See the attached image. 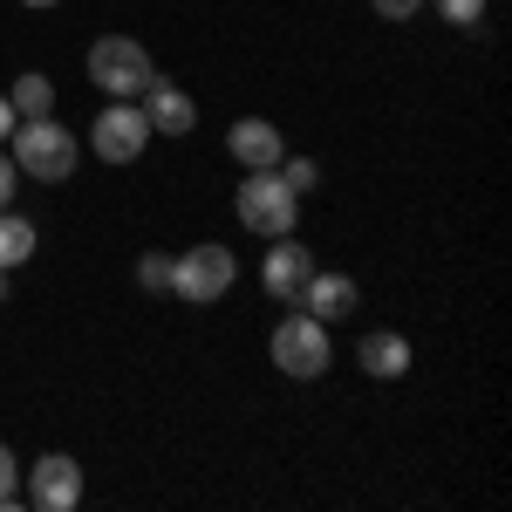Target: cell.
Listing matches in <instances>:
<instances>
[{"label":"cell","mask_w":512,"mask_h":512,"mask_svg":"<svg viewBox=\"0 0 512 512\" xmlns=\"http://www.w3.org/2000/svg\"><path fill=\"white\" fill-rule=\"evenodd\" d=\"M7 144H14V151H7L14 171H21V178H35V185H62V178H76V164H82L76 130H62L55 117H21Z\"/></svg>","instance_id":"6da1fadb"},{"label":"cell","mask_w":512,"mask_h":512,"mask_svg":"<svg viewBox=\"0 0 512 512\" xmlns=\"http://www.w3.org/2000/svg\"><path fill=\"white\" fill-rule=\"evenodd\" d=\"M89 82H96L110 103H144V89L158 82L151 48L137 35H96L89 41Z\"/></svg>","instance_id":"7a4b0ae2"},{"label":"cell","mask_w":512,"mask_h":512,"mask_svg":"<svg viewBox=\"0 0 512 512\" xmlns=\"http://www.w3.org/2000/svg\"><path fill=\"white\" fill-rule=\"evenodd\" d=\"M233 212H239V226L260 239H287L301 226V198L280 185V171H246L233 192Z\"/></svg>","instance_id":"3957f363"},{"label":"cell","mask_w":512,"mask_h":512,"mask_svg":"<svg viewBox=\"0 0 512 512\" xmlns=\"http://www.w3.org/2000/svg\"><path fill=\"white\" fill-rule=\"evenodd\" d=\"M274 369L280 376H294V383H315L321 369L335 362V342H328V321H315L308 308H287V321L274 328Z\"/></svg>","instance_id":"277c9868"},{"label":"cell","mask_w":512,"mask_h":512,"mask_svg":"<svg viewBox=\"0 0 512 512\" xmlns=\"http://www.w3.org/2000/svg\"><path fill=\"white\" fill-rule=\"evenodd\" d=\"M233 280H239V260H233V246H212V239H198L192 253H171V294L178 301H226L233 294Z\"/></svg>","instance_id":"5b68a950"},{"label":"cell","mask_w":512,"mask_h":512,"mask_svg":"<svg viewBox=\"0 0 512 512\" xmlns=\"http://www.w3.org/2000/svg\"><path fill=\"white\" fill-rule=\"evenodd\" d=\"M144 144H151V117H144V103H110L103 117L89 123V151L103 164H137L144 158Z\"/></svg>","instance_id":"8992f818"},{"label":"cell","mask_w":512,"mask_h":512,"mask_svg":"<svg viewBox=\"0 0 512 512\" xmlns=\"http://www.w3.org/2000/svg\"><path fill=\"white\" fill-rule=\"evenodd\" d=\"M28 499H35L41 512H76L82 506V465L69 458V451L35 458V472H28Z\"/></svg>","instance_id":"52a82bcc"},{"label":"cell","mask_w":512,"mask_h":512,"mask_svg":"<svg viewBox=\"0 0 512 512\" xmlns=\"http://www.w3.org/2000/svg\"><path fill=\"white\" fill-rule=\"evenodd\" d=\"M308 274H315V253L287 233V239H274V253H267V267H260V287L274 294L280 308H301V287H308Z\"/></svg>","instance_id":"ba28073f"},{"label":"cell","mask_w":512,"mask_h":512,"mask_svg":"<svg viewBox=\"0 0 512 512\" xmlns=\"http://www.w3.org/2000/svg\"><path fill=\"white\" fill-rule=\"evenodd\" d=\"M226 151H233L239 171H274V164L287 158V137H280L267 117H239L233 130H226Z\"/></svg>","instance_id":"9c48e42d"},{"label":"cell","mask_w":512,"mask_h":512,"mask_svg":"<svg viewBox=\"0 0 512 512\" xmlns=\"http://www.w3.org/2000/svg\"><path fill=\"white\" fill-rule=\"evenodd\" d=\"M355 362H362V376H376V383H396V376H410V342L396 335V328H376V335H362V349H355Z\"/></svg>","instance_id":"30bf717a"},{"label":"cell","mask_w":512,"mask_h":512,"mask_svg":"<svg viewBox=\"0 0 512 512\" xmlns=\"http://www.w3.org/2000/svg\"><path fill=\"white\" fill-rule=\"evenodd\" d=\"M144 117H151V137H185V130H192V96H185V89H178V82H151V89H144Z\"/></svg>","instance_id":"8fae6325"},{"label":"cell","mask_w":512,"mask_h":512,"mask_svg":"<svg viewBox=\"0 0 512 512\" xmlns=\"http://www.w3.org/2000/svg\"><path fill=\"white\" fill-rule=\"evenodd\" d=\"M301 308L315 321H342V315H355V280L349 274H328V267H315L308 274V287H301Z\"/></svg>","instance_id":"7c38bea8"},{"label":"cell","mask_w":512,"mask_h":512,"mask_svg":"<svg viewBox=\"0 0 512 512\" xmlns=\"http://www.w3.org/2000/svg\"><path fill=\"white\" fill-rule=\"evenodd\" d=\"M7 103H14V117H55V82L41 69H28V76H14Z\"/></svg>","instance_id":"4fadbf2b"},{"label":"cell","mask_w":512,"mask_h":512,"mask_svg":"<svg viewBox=\"0 0 512 512\" xmlns=\"http://www.w3.org/2000/svg\"><path fill=\"white\" fill-rule=\"evenodd\" d=\"M21 260H35V219H21V212L7 205V212H0V267L14 274Z\"/></svg>","instance_id":"5bb4252c"},{"label":"cell","mask_w":512,"mask_h":512,"mask_svg":"<svg viewBox=\"0 0 512 512\" xmlns=\"http://www.w3.org/2000/svg\"><path fill=\"white\" fill-rule=\"evenodd\" d=\"M274 171H280V185H287V192H294V198H308V192H315V185H321L315 158H280Z\"/></svg>","instance_id":"9a60e30c"},{"label":"cell","mask_w":512,"mask_h":512,"mask_svg":"<svg viewBox=\"0 0 512 512\" xmlns=\"http://www.w3.org/2000/svg\"><path fill=\"white\" fill-rule=\"evenodd\" d=\"M137 287L144 294H171V253H144L137 260Z\"/></svg>","instance_id":"2e32d148"},{"label":"cell","mask_w":512,"mask_h":512,"mask_svg":"<svg viewBox=\"0 0 512 512\" xmlns=\"http://www.w3.org/2000/svg\"><path fill=\"white\" fill-rule=\"evenodd\" d=\"M431 7L451 21V28H478V21H485V0H431Z\"/></svg>","instance_id":"e0dca14e"},{"label":"cell","mask_w":512,"mask_h":512,"mask_svg":"<svg viewBox=\"0 0 512 512\" xmlns=\"http://www.w3.org/2000/svg\"><path fill=\"white\" fill-rule=\"evenodd\" d=\"M14 485H21V465H14V451L0 444V506H14Z\"/></svg>","instance_id":"ac0fdd59"},{"label":"cell","mask_w":512,"mask_h":512,"mask_svg":"<svg viewBox=\"0 0 512 512\" xmlns=\"http://www.w3.org/2000/svg\"><path fill=\"white\" fill-rule=\"evenodd\" d=\"M369 7H376L383 21H417V7H424V0H369Z\"/></svg>","instance_id":"d6986e66"},{"label":"cell","mask_w":512,"mask_h":512,"mask_svg":"<svg viewBox=\"0 0 512 512\" xmlns=\"http://www.w3.org/2000/svg\"><path fill=\"white\" fill-rule=\"evenodd\" d=\"M14 192H21V171H14V158H0V212L14 205Z\"/></svg>","instance_id":"ffe728a7"},{"label":"cell","mask_w":512,"mask_h":512,"mask_svg":"<svg viewBox=\"0 0 512 512\" xmlns=\"http://www.w3.org/2000/svg\"><path fill=\"white\" fill-rule=\"evenodd\" d=\"M14 123H21V117H14V103H7V96H0V144H7V137H14Z\"/></svg>","instance_id":"44dd1931"},{"label":"cell","mask_w":512,"mask_h":512,"mask_svg":"<svg viewBox=\"0 0 512 512\" xmlns=\"http://www.w3.org/2000/svg\"><path fill=\"white\" fill-rule=\"evenodd\" d=\"M0 301H7V267H0Z\"/></svg>","instance_id":"7402d4cb"},{"label":"cell","mask_w":512,"mask_h":512,"mask_svg":"<svg viewBox=\"0 0 512 512\" xmlns=\"http://www.w3.org/2000/svg\"><path fill=\"white\" fill-rule=\"evenodd\" d=\"M21 7H55V0H21Z\"/></svg>","instance_id":"603a6c76"}]
</instances>
